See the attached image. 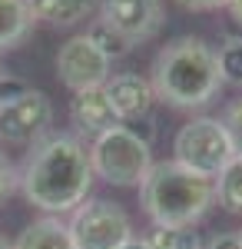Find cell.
Masks as SVG:
<instances>
[{
  "mask_svg": "<svg viewBox=\"0 0 242 249\" xmlns=\"http://www.w3.org/2000/svg\"><path fill=\"white\" fill-rule=\"evenodd\" d=\"M90 163H93V176H100L110 186L120 190L143 186L146 173L153 170V146L139 133H133L126 123H116L106 133L93 136Z\"/></svg>",
  "mask_w": 242,
  "mask_h": 249,
  "instance_id": "277c9868",
  "label": "cell"
},
{
  "mask_svg": "<svg viewBox=\"0 0 242 249\" xmlns=\"http://www.w3.org/2000/svg\"><path fill=\"white\" fill-rule=\"evenodd\" d=\"M14 249H73V239L60 216H40L23 226V232L14 239Z\"/></svg>",
  "mask_w": 242,
  "mask_h": 249,
  "instance_id": "7c38bea8",
  "label": "cell"
},
{
  "mask_svg": "<svg viewBox=\"0 0 242 249\" xmlns=\"http://www.w3.org/2000/svg\"><path fill=\"white\" fill-rule=\"evenodd\" d=\"M232 156L236 150L219 116H192L173 140V160L206 179H216Z\"/></svg>",
  "mask_w": 242,
  "mask_h": 249,
  "instance_id": "5b68a950",
  "label": "cell"
},
{
  "mask_svg": "<svg viewBox=\"0 0 242 249\" xmlns=\"http://www.w3.org/2000/svg\"><path fill=\"white\" fill-rule=\"evenodd\" d=\"M120 249H149V243H146V239H139V236H130Z\"/></svg>",
  "mask_w": 242,
  "mask_h": 249,
  "instance_id": "d4e9b609",
  "label": "cell"
},
{
  "mask_svg": "<svg viewBox=\"0 0 242 249\" xmlns=\"http://www.w3.org/2000/svg\"><path fill=\"white\" fill-rule=\"evenodd\" d=\"M96 10H100V23L113 30L130 50L153 40L166 23L163 0H100Z\"/></svg>",
  "mask_w": 242,
  "mask_h": 249,
  "instance_id": "ba28073f",
  "label": "cell"
},
{
  "mask_svg": "<svg viewBox=\"0 0 242 249\" xmlns=\"http://www.w3.org/2000/svg\"><path fill=\"white\" fill-rule=\"evenodd\" d=\"M139 203L153 226H196L216 206V183L176 160L153 163L139 186Z\"/></svg>",
  "mask_w": 242,
  "mask_h": 249,
  "instance_id": "3957f363",
  "label": "cell"
},
{
  "mask_svg": "<svg viewBox=\"0 0 242 249\" xmlns=\"http://www.w3.org/2000/svg\"><path fill=\"white\" fill-rule=\"evenodd\" d=\"M225 126V133H229V140H232V150H236V156H242V96L239 100H232L229 107H225V113L219 116Z\"/></svg>",
  "mask_w": 242,
  "mask_h": 249,
  "instance_id": "d6986e66",
  "label": "cell"
},
{
  "mask_svg": "<svg viewBox=\"0 0 242 249\" xmlns=\"http://www.w3.org/2000/svg\"><path fill=\"white\" fill-rule=\"evenodd\" d=\"M183 10H219V7H225V0H176Z\"/></svg>",
  "mask_w": 242,
  "mask_h": 249,
  "instance_id": "603a6c76",
  "label": "cell"
},
{
  "mask_svg": "<svg viewBox=\"0 0 242 249\" xmlns=\"http://www.w3.org/2000/svg\"><path fill=\"white\" fill-rule=\"evenodd\" d=\"M17 190L30 206L47 216H67L93 190V163L90 146L73 133H47L20 166Z\"/></svg>",
  "mask_w": 242,
  "mask_h": 249,
  "instance_id": "6da1fadb",
  "label": "cell"
},
{
  "mask_svg": "<svg viewBox=\"0 0 242 249\" xmlns=\"http://www.w3.org/2000/svg\"><path fill=\"white\" fill-rule=\"evenodd\" d=\"M70 120H73V126H76L80 136H100V133H106L110 126L120 123L103 87L76 90L73 100H70Z\"/></svg>",
  "mask_w": 242,
  "mask_h": 249,
  "instance_id": "8fae6325",
  "label": "cell"
},
{
  "mask_svg": "<svg viewBox=\"0 0 242 249\" xmlns=\"http://www.w3.org/2000/svg\"><path fill=\"white\" fill-rule=\"evenodd\" d=\"M27 3L34 20H43L50 27H73L100 7V0H27Z\"/></svg>",
  "mask_w": 242,
  "mask_h": 249,
  "instance_id": "4fadbf2b",
  "label": "cell"
},
{
  "mask_svg": "<svg viewBox=\"0 0 242 249\" xmlns=\"http://www.w3.org/2000/svg\"><path fill=\"white\" fill-rule=\"evenodd\" d=\"M23 87H27L23 80H17L14 73H7V70H0V103H7L10 96H17Z\"/></svg>",
  "mask_w": 242,
  "mask_h": 249,
  "instance_id": "44dd1931",
  "label": "cell"
},
{
  "mask_svg": "<svg viewBox=\"0 0 242 249\" xmlns=\"http://www.w3.org/2000/svg\"><path fill=\"white\" fill-rule=\"evenodd\" d=\"M0 249H14V243H7V239L0 236Z\"/></svg>",
  "mask_w": 242,
  "mask_h": 249,
  "instance_id": "484cf974",
  "label": "cell"
},
{
  "mask_svg": "<svg viewBox=\"0 0 242 249\" xmlns=\"http://www.w3.org/2000/svg\"><path fill=\"white\" fill-rule=\"evenodd\" d=\"M86 37L93 40V43H96V47H100V50H103V53H106L110 60H113V57H123V53H130V47H126V43H123L120 37H116L113 30H106L100 20H96L93 27L86 30Z\"/></svg>",
  "mask_w": 242,
  "mask_h": 249,
  "instance_id": "ac0fdd59",
  "label": "cell"
},
{
  "mask_svg": "<svg viewBox=\"0 0 242 249\" xmlns=\"http://www.w3.org/2000/svg\"><path fill=\"white\" fill-rule=\"evenodd\" d=\"M239 239H242V230H239Z\"/></svg>",
  "mask_w": 242,
  "mask_h": 249,
  "instance_id": "4316f807",
  "label": "cell"
},
{
  "mask_svg": "<svg viewBox=\"0 0 242 249\" xmlns=\"http://www.w3.org/2000/svg\"><path fill=\"white\" fill-rule=\"evenodd\" d=\"M56 80L67 90H90V87H103L110 80L113 60L96 47L86 34L70 37L60 50H56Z\"/></svg>",
  "mask_w": 242,
  "mask_h": 249,
  "instance_id": "9c48e42d",
  "label": "cell"
},
{
  "mask_svg": "<svg viewBox=\"0 0 242 249\" xmlns=\"http://www.w3.org/2000/svg\"><path fill=\"white\" fill-rule=\"evenodd\" d=\"M153 96L173 110H199L223 90L216 50L203 37H176L156 53L149 70Z\"/></svg>",
  "mask_w": 242,
  "mask_h": 249,
  "instance_id": "7a4b0ae2",
  "label": "cell"
},
{
  "mask_svg": "<svg viewBox=\"0 0 242 249\" xmlns=\"http://www.w3.org/2000/svg\"><path fill=\"white\" fill-rule=\"evenodd\" d=\"M212 183H216V203L225 213L242 216V156H232Z\"/></svg>",
  "mask_w": 242,
  "mask_h": 249,
  "instance_id": "9a60e30c",
  "label": "cell"
},
{
  "mask_svg": "<svg viewBox=\"0 0 242 249\" xmlns=\"http://www.w3.org/2000/svg\"><path fill=\"white\" fill-rule=\"evenodd\" d=\"M34 30V14L27 0H0V50H14Z\"/></svg>",
  "mask_w": 242,
  "mask_h": 249,
  "instance_id": "5bb4252c",
  "label": "cell"
},
{
  "mask_svg": "<svg viewBox=\"0 0 242 249\" xmlns=\"http://www.w3.org/2000/svg\"><path fill=\"white\" fill-rule=\"evenodd\" d=\"M67 230L73 249H120L133 236V223L120 203L96 196L76 206Z\"/></svg>",
  "mask_w": 242,
  "mask_h": 249,
  "instance_id": "8992f818",
  "label": "cell"
},
{
  "mask_svg": "<svg viewBox=\"0 0 242 249\" xmlns=\"http://www.w3.org/2000/svg\"><path fill=\"white\" fill-rule=\"evenodd\" d=\"M0 70H3V67H0Z\"/></svg>",
  "mask_w": 242,
  "mask_h": 249,
  "instance_id": "83f0119b",
  "label": "cell"
},
{
  "mask_svg": "<svg viewBox=\"0 0 242 249\" xmlns=\"http://www.w3.org/2000/svg\"><path fill=\"white\" fill-rule=\"evenodd\" d=\"M17 183H20V173L17 166L10 163V156L0 150V203L10 196V193H17Z\"/></svg>",
  "mask_w": 242,
  "mask_h": 249,
  "instance_id": "ffe728a7",
  "label": "cell"
},
{
  "mask_svg": "<svg viewBox=\"0 0 242 249\" xmlns=\"http://www.w3.org/2000/svg\"><path fill=\"white\" fill-rule=\"evenodd\" d=\"M225 10H229V17L242 27V0H225Z\"/></svg>",
  "mask_w": 242,
  "mask_h": 249,
  "instance_id": "cb8c5ba5",
  "label": "cell"
},
{
  "mask_svg": "<svg viewBox=\"0 0 242 249\" xmlns=\"http://www.w3.org/2000/svg\"><path fill=\"white\" fill-rule=\"evenodd\" d=\"M53 103L43 90L23 87L17 96L0 103V143L7 146H34L50 133Z\"/></svg>",
  "mask_w": 242,
  "mask_h": 249,
  "instance_id": "52a82bcc",
  "label": "cell"
},
{
  "mask_svg": "<svg viewBox=\"0 0 242 249\" xmlns=\"http://www.w3.org/2000/svg\"><path fill=\"white\" fill-rule=\"evenodd\" d=\"M216 60H219V77H223V83L242 87V37L229 34L223 40V47L216 50Z\"/></svg>",
  "mask_w": 242,
  "mask_h": 249,
  "instance_id": "e0dca14e",
  "label": "cell"
},
{
  "mask_svg": "<svg viewBox=\"0 0 242 249\" xmlns=\"http://www.w3.org/2000/svg\"><path fill=\"white\" fill-rule=\"evenodd\" d=\"M146 243L149 249H203V239L192 226H153Z\"/></svg>",
  "mask_w": 242,
  "mask_h": 249,
  "instance_id": "2e32d148",
  "label": "cell"
},
{
  "mask_svg": "<svg viewBox=\"0 0 242 249\" xmlns=\"http://www.w3.org/2000/svg\"><path fill=\"white\" fill-rule=\"evenodd\" d=\"M203 249H242L239 232H216L209 243H203Z\"/></svg>",
  "mask_w": 242,
  "mask_h": 249,
  "instance_id": "7402d4cb",
  "label": "cell"
},
{
  "mask_svg": "<svg viewBox=\"0 0 242 249\" xmlns=\"http://www.w3.org/2000/svg\"><path fill=\"white\" fill-rule=\"evenodd\" d=\"M103 90H106V100H110L113 113L120 123H133V120H143L149 116L153 110V87H149L146 77H139V73H110V80L103 83Z\"/></svg>",
  "mask_w": 242,
  "mask_h": 249,
  "instance_id": "30bf717a",
  "label": "cell"
}]
</instances>
